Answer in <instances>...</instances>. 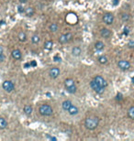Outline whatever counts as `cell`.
Instances as JSON below:
<instances>
[{
  "label": "cell",
  "instance_id": "1",
  "mask_svg": "<svg viewBox=\"0 0 134 141\" xmlns=\"http://www.w3.org/2000/svg\"><path fill=\"white\" fill-rule=\"evenodd\" d=\"M99 118L97 116H89L85 120V127L88 130H95L99 125Z\"/></svg>",
  "mask_w": 134,
  "mask_h": 141
},
{
  "label": "cell",
  "instance_id": "2",
  "mask_svg": "<svg viewBox=\"0 0 134 141\" xmlns=\"http://www.w3.org/2000/svg\"><path fill=\"white\" fill-rule=\"evenodd\" d=\"M39 114L42 116H51L53 114V109L48 104H40L39 107Z\"/></svg>",
  "mask_w": 134,
  "mask_h": 141
},
{
  "label": "cell",
  "instance_id": "3",
  "mask_svg": "<svg viewBox=\"0 0 134 141\" xmlns=\"http://www.w3.org/2000/svg\"><path fill=\"white\" fill-rule=\"evenodd\" d=\"M90 87L92 88V90L94 91L95 93H98V94H102V93H104V92H105V88L100 86V85L96 83L94 80H92L91 82H90Z\"/></svg>",
  "mask_w": 134,
  "mask_h": 141
},
{
  "label": "cell",
  "instance_id": "4",
  "mask_svg": "<svg viewBox=\"0 0 134 141\" xmlns=\"http://www.w3.org/2000/svg\"><path fill=\"white\" fill-rule=\"evenodd\" d=\"M114 19H115V17L113 15L112 13H110V12H107V13H105L103 15V22H104L106 25H112L113 22H114Z\"/></svg>",
  "mask_w": 134,
  "mask_h": 141
},
{
  "label": "cell",
  "instance_id": "5",
  "mask_svg": "<svg viewBox=\"0 0 134 141\" xmlns=\"http://www.w3.org/2000/svg\"><path fill=\"white\" fill-rule=\"evenodd\" d=\"M2 87L7 93H11V92H13L15 90V84L9 80L4 81L2 83Z\"/></svg>",
  "mask_w": 134,
  "mask_h": 141
},
{
  "label": "cell",
  "instance_id": "6",
  "mask_svg": "<svg viewBox=\"0 0 134 141\" xmlns=\"http://www.w3.org/2000/svg\"><path fill=\"white\" fill-rule=\"evenodd\" d=\"M118 68L121 71H128L130 68V63H129V61H126V60H119L118 61Z\"/></svg>",
  "mask_w": 134,
  "mask_h": 141
},
{
  "label": "cell",
  "instance_id": "7",
  "mask_svg": "<svg viewBox=\"0 0 134 141\" xmlns=\"http://www.w3.org/2000/svg\"><path fill=\"white\" fill-rule=\"evenodd\" d=\"M93 80H94L97 83H98V84H99L100 86H102V87L106 88V87L107 86V80H106V79H105L104 77H102L101 75H96Z\"/></svg>",
  "mask_w": 134,
  "mask_h": 141
},
{
  "label": "cell",
  "instance_id": "8",
  "mask_svg": "<svg viewBox=\"0 0 134 141\" xmlns=\"http://www.w3.org/2000/svg\"><path fill=\"white\" fill-rule=\"evenodd\" d=\"M60 73H61V71L58 67H52L49 70V75L51 79H56V78L59 77Z\"/></svg>",
  "mask_w": 134,
  "mask_h": 141
},
{
  "label": "cell",
  "instance_id": "9",
  "mask_svg": "<svg viewBox=\"0 0 134 141\" xmlns=\"http://www.w3.org/2000/svg\"><path fill=\"white\" fill-rule=\"evenodd\" d=\"M100 36L104 39H108L112 36V31L108 29H106V28L101 29H100Z\"/></svg>",
  "mask_w": 134,
  "mask_h": 141
},
{
  "label": "cell",
  "instance_id": "10",
  "mask_svg": "<svg viewBox=\"0 0 134 141\" xmlns=\"http://www.w3.org/2000/svg\"><path fill=\"white\" fill-rule=\"evenodd\" d=\"M11 56L14 60H16V61H19V60H21L22 58V54H21V51H19V49H15L12 51L11 52Z\"/></svg>",
  "mask_w": 134,
  "mask_h": 141
},
{
  "label": "cell",
  "instance_id": "11",
  "mask_svg": "<svg viewBox=\"0 0 134 141\" xmlns=\"http://www.w3.org/2000/svg\"><path fill=\"white\" fill-rule=\"evenodd\" d=\"M67 112H68V114H69L70 115H76V114H78V112H79V109H78V107L76 106V105L72 104Z\"/></svg>",
  "mask_w": 134,
  "mask_h": 141
},
{
  "label": "cell",
  "instance_id": "12",
  "mask_svg": "<svg viewBox=\"0 0 134 141\" xmlns=\"http://www.w3.org/2000/svg\"><path fill=\"white\" fill-rule=\"evenodd\" d=\"M94 48L96 51H103L105 49V43L101 40H97V42H95Z\"/></svg>",
  "mask_w": 134,
  "mask_h": 141
},
{
  "label": "cell",
  "instance_id": "13",
  "mask_svg": "<svg viewBox=\"0 0 134 141\" xmlns=\"http://www.w3.org/2000/svg\"><path fill=\"white\" fill-rule=\"evenodd\" d=\"M64 87L65 89H67V88L69 87H72V86H74V85H75V82L74 79H72V78H67V79H65L64 80Z\"/></svg>",
  "mask_w": 134,
  "mask_h": 141
},
{
  "label": "cell",
  "instance_id": "14",
  "mask_svg": "<svg viewBox=\"0 0 134 141\" xmlns=\"http://www.w3.org/2000/svg\"><path fill=\"white\" fill-rule=\"evenodd\" d=\"M32 106L30 105V104H26L24 106V108H23V112H24V114L27 115V116H30V115H31V114H32Z\"/></svg>",
  "mask_w": 134,
  "mask_h": 141
},
{
  "label": "cell",
  "instance_id": "15",
  "mask_svg": "<svg viewBox=\"0 0 134 141\" xmlns=\"http://www.w3.org/2000/svg\"><path fill=\"white\" fill-rule=\"evenodd\" d=\"M82 53V50H81L80 47H74L72 49V55L75 57H79Z\"/></svg>",
  "mask_w": 134,
  "mask_h": 141
},
{
  "label": "cell",
  "instance_id": "16",
  "mask_svg": "<svg viewBox=\"0 0 134 141\" xmlns=\"http://www.w3.org/2000/svg\"><path fill=\"white\" fill-rule=\"evenodd\" d=\"M73 104V103L70 100H65L62 103V108L64 111H68V109L70 108V106Z\"/></svg>",
  "mask_w": 134,
  "mask_h": 141
},
{
  "label": "cell",
  "instance_id": "17",
  "mask_svg": "<svg viewBox=\"0 0 134 141\" xmlns=\"http://www.w3.org/2000/svg\"><path fill=\"white\" fill-rule=\"evenodd\" d=\"M8 123L7 121V119L4 118V117H0V129L1 130L6 129V128L8 127Z\"/></svg>",
  "mask_w": 134,
  "mask_h": 141
},
{
  "label": "cell",
  "instance_id": "18",
  "mask_svg": "<svg viewBox=\"0 0 134 141\" xmlns=\"http://www.w3.org/2000/svg\"><path fill=\"white\" fill-rule=\"evenodd\" d=\"M25 15L27 17H29V18H30V17H32L33 15H34L35 13V10L33 8H30V7H29V8H25V11H24Z\"/></svg>",
  "mask_w": 134,
  "mask_h": 141
},
{
  "label": "cell",
  "instance_id": "19",
  "mask_svg": "<svg viewBox=\"0 0 134 141\" xmlns=\"http://www.w3.org/2000/svg\"><path fill=\"white\" fill-rule=\"evenodd\" d=\"M18 39H19V40L20 42H25L27 40V34L24 31L19 32V35H18Z\"/></svg>",
  "mask_w": 134,
  "mask_h": 141
},
{
  "label": "cell",
  "instance_id": "20",
  "mask_svg": "<svg viewBox=\"0 0 134 141\" xmlns=\"http://www.w3.org/2000/svg\"><path fill=\"white\" fill-rule=\"evenodd\" d=\"M44 49L47 50V51H51L52 47H53V41L52 40H47L45 43H44Z\"/></svg>",
  "mask_w": 134,
  "mask_h": 141
},
{
  "label": "cell",
  "instance_id": "21",
  "mask_svg": "<svg viewBox=\"0 0 134 141\" xmlns=\"http://www.w3.org/2000/svg\"><path fill=\"white\" fill-rule=\"evenodd\" d=\"M129 19H130L129 14H128V13H121L120 14V19L123 22H125V23H126V22H129Z\"/></svg>",
  "mask_w": 134,
  "mask_h": 141
},
{
  "label": "cell",
  "instance_id": "22",
  "mask_svg": "<svg viewBox=\"0 0 134 141\" xmlns=\"http://www.w3.org/2000/svg\"><path fill=\"white\" fill-rule=\"evenodd\" d=\"M30 40H31V42H32L33 44H38V43L40 41V37L38 34H35L31 37Z\"/></svg>",
  "mask_w": 134,
  "mask_h": 141
},
{
  "label": "cell",
  "instance_id": "23",
  "mask_svg": "<svg viewBox=\"0 0 134 141\" xmlns=\"http://www.w3.org/2000/svg\"><path fill=\"white\" fill-rule=\"evenodd\" d=\"M97 61H98V62H99L100 64H107V61H108V60H107V56H105V55H102V56L98 57Z\"/></svg>",
  "mask_w": 134,
  "mask_h": 141
},
{
  "label": "cell",
  "instance_id": "24",
  "mask_svg": "<svg viewBox=\"0 0 134 141\" xmlns=\"http://www.w3.org/2000/svg\"><path fill=\"white\" fill-rule=\"evenodd\" d=\"M49 30L51 32H56L58 30V24L57 23H51V24H50Z\"/></svg>",
  "mask_w": 134,
  "mask_h": 141
},
{
  "label": "cell",
  "instance_id": "25",
  "mask_svg": "<svg viewBox=\"0 0 134 141\" xmlns=\"http://www.w3.org/2000/svg\"><path fill=\"white\" fill-rule=\"evenodd\" d=\"M128 116L134 121V105L133 106H130L129 108V110H128Z\"/></svg>",
  "mask_w": 134,
  "mask_h": 141
},
{
  "label": "cell",
  "instance_id": "26",
  "mask_svg": "<svg viewBox=\"0 0 134 141\" xmlns=\"http://www.w3.org/2000/svg\"><path fill=\"white\" fill-rule=\"evenodd\" d=\"M59 42L61 43V44H65V43L68 42V40H67L66 36H65V34H62L61 36L59 37Z\"/></svg>",
  "mask_w": 134,
  "mask_h": 141
},
{
  "label": "cell",
  "instance_id": "27",
  "mask_svg": "<svg viewBox=\"0 0 134 141\" xmlns=\"http://www.w3.org/2000/svg\"><path fill=\"white\" fill-rule=\"evenodd\" d=\"M66 91L69 93H72V94H74V93H75L76 92H77V87H76V85H74V86H72V87L67 88Z\"/></svg>",
  "mask_w": 134,
  "mask_h": 141
},
{
  "label": "cell",
  "instance_id": "28",
  "mask_svg": "<svg viewBox=\"0 0 134 141\" xmlns=\"http://www.w3.org/2000/svg\"><path fill=\"white\" fill-rule=\"evenodd\" d=\"M65 36H66L68 41H70V40H72L73 39H74V36H73V34L71 33V32H67V33H65Z\"/></svg>",
  "mask_w": 134,
  "mask_h": 141
},
{
  "label": "cell",
  "instance_id": "29",
  "mask_svg": "<svg viewBox=\"0 0 134 141\" xmlns=\"http://www.w3.org/2000/svg\"><path fill=\"white\" fill-rule=\"evenodd\" d=\"M128 47H129V49L134 48V40H130V41L128 43Z\"/></svg>",
  "mask_w": 134,
  "mask_h": 141
},
{
  "label": "cell",
  "instance_id": "30",
  "mask_svg": "<svg viewBox=\"0 0 134 141\" xmlns=\"http://www.w3.org/2000/svg\"><path fill=\"white\" fill-rule=\"evenodd\" d=\"M5 59H6V57H5V55H4V53L1 54V55H0V62H3V61H5Z\"/></svg>",
  "mask_w": 134,
  "mask_h": 141
},
{
  "label": "cell",
  "instance_id": "31",
  "mask_svg": "<svg viewBox=\"0 0 134 141\" xmlns=\"http://www.w3.org/2000/svg\"><path fill=\"white\" fill-rule=\"evenodd\" d=\"M24 11H25V8H22L21 6H19V12H20V13H23Z\"/></svg>",
  "mask_w": 134,
  "mask_h": 141
},
{
  "label": "cell",
  "instance_id": "32",
  "mask_svg": "<svg viewBox=\"0 0 134 141\" xmlns=\"http://www.w3.org/2000/svg\"><path fill=\"white\" fill-rule=\"evenodd\" d=\"M4 53V48H3L2 46L0 45V55H1V54H3Z\"/></svg>",
  "mask_w": 134,
  "mask_h": 141
},
{
  "label": "cell",
  "instance_id": "33",
  "mask_svg": "<svg viewBox=\"0 0 134 141\" xmlns=\"http://www.w3.org/2000/svg\"><path fill=\"white\" fill-rule=\"evenodd\" d=\"M54 61H61V58H60V57H58V56H54Z\"/></svg>",
  "mask_w": 134,
  "mask_h": 141
},
{
  "label": "cell",
  "instance_id": "34",
  "mask_svg": "<svg viewBox=\"0 0 134 141\" xmlns=\"http://www.w3.org/2000/svg\"><path fill=\"white\" fill-rule=\"evenodd\" d=\"M118 0H113V5H114V6L117 5V4H118Z\"/></svg>",
  "mask_w": 134,
  "mask_h": 141
},
{
  "label": "cell",
  "instance_id": "35",
  "mask_svg": "<svg viewBox=\"0 0 134 141\" xmlns=\"http://www.w3.org/2000/svg\"><path fill=\"white\" fill-rule=\"evenodd\" d=\"M19 2L21 3V4H23V3H26V2H27V0H19Z\"/></svg>",
  "mask_w": 134,
  "mask_h": 141
}]
</instances>
